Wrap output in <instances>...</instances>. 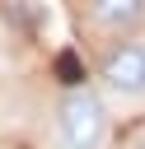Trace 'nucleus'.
Listing matches in <instances>:
<instances>
[{"mask_svg":"<svg viewBox=\"0 0 145 149\" xmlns=\"http://www.w3.org/2000/svg\"><path fill=\"white\" fill-rule=\"evenodd\" d=\"M131 149H145V140H136V144H131Z\"/></svg>","mask_w":145,"mask_h":149,"instance_id":"4","label":"nucleus"},{"mask_svg":"<svg viewBox=\"0 0 145 149\" xmlns=\"http://www.w3.org/2000/svg\"><path fill=\"white\" fill-rule=\"evenodd\" d=\"M84 23L108 37H131L145 23V0H84Z\"/></svg>","mask_w":145,"mask_h":149,"instance_id":"3","label":"nucleus"},{"mask_svg":"<svg viewBox=\"0 0 145 149\" xmlns=\"http://www.w3.org/2000/svg\"><path fill=\"white\" fill-rule=\"evenodd\" d=\"M98 79H103L108 93H117L126 102H140L145 98V37L112 42L98 61Z\"/></svg>","mask_w":145,"mask_h":149,"instance_id":"2","label":"nucleus"},{"mask_svg":"<svg viewBox=\"0 0 145 149\" xmlns=\"http://www.w3.org/2000/svg\"><path fill=\"white\" fill-rule=\"evenodd\" d=\"M108 135H112V116L98 93H89V88L61 93V102L51 107V144L56 149H103Z\"/></svg>","mask_w":145,"mask_h":149,"instance_id":"1","label":"nucleus"}]
</instances>
